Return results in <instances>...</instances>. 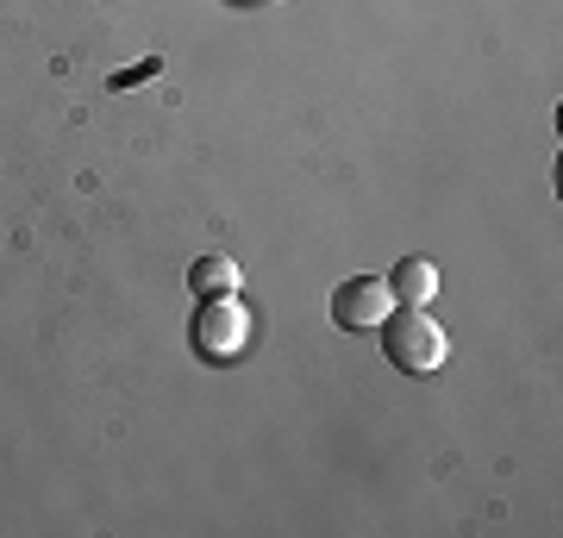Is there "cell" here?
I'll return each instance as SVG.
<instances>
[{
    "label": "cell",
    "mask_w": 563,
    "mask_h": 538,
    "mask_svg": "<svg viewBox=\"0 0 563 538\" xmlns=\"http://www.w3.org/2000/svg\"><path fill=\"white\" fill-rule=\"evenodd\" d=\"M383 351L395 370H413V376H426V370H439L444 351H451V339H444V326L426 307H401V314L383 319Z\"/></svg>",
    "instance_id": "1"
},
{
    "label": "cell",
    "mask_w": 563,
    "mask_h": 538,
    "mask_svg": "<svg viewBox=\"0 0 563 538\" xmlns=\"http://www.w3.org/2000/svg\"><path fill=\"white\" fill-rule=\"evenodd\" d=\"M251 339V314H244L239 295H201L195 314H188V344L213 363H232Z\"/></svg>",
    "instance_id": "2"
},
{
    "label": "cell",
    "mask_w": 563,
    "mask_h": 538,
    "mask_svg": "<svg viewBox=\"0 0 563 538\" xmlns=\"http://www.w3.org/2000/svg\"><path fill=\"white\" fill-rule=\"evenodd\" d=\"M395 314V288H388L383 276H351L332 295V319H339L344 332H363V326H383V319Z\"/></svg>",
    "instance_id": "3"
},
{
    "label": "cell",
    "mask_w": 563,
    "mask_h": 538,
    "mask_svg": "<svg viewBox=\"0 0 563 538\" xmlns=\"http://www.w3.org/2000/svg\"><path fill=\"white\" fill-rule=\"evenodd\" d=\"M388 288H395V300H407V307H426V300L439 295V270L426 257H401L395 276H388Z\"/></svg>",
    "instance_id": "4"
},
{
    "label": "cell",
    "mask_w": 563,
    "mask_h": 538,
    "mask_svg": "<svg viewBox=\"0 0 563 538\" xmlns=\"http://www.w3.org/2000/svg\"><path fill=\"white\" fill-rule=\"evenodd\" d=\"M188 288L195 295H239V263L232 257H201L188 270Z\"/></svg>",
    "instance_id": "5"
},
{
    "label": "cell",
    "mask_w": 563,
    "mask_h": 538,
    "mask_svg": "<svg viewBox=\"0 0 563 538\" xmlns=\"http://www.w3.org/2000/svg\"><path fill=\"white\" fill-rule=\"evenodd\" d=\"M144 76H157V57L139 63V69H125V76H113V88H132V81H144Z\"/></svg>",
    "instance_id": "6"
}]
</instances>
